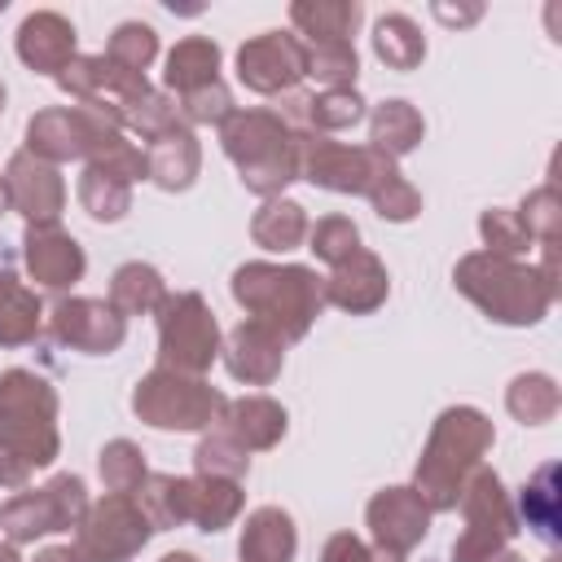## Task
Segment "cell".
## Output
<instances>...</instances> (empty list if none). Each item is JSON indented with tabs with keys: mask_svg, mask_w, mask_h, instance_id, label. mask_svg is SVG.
<instances>
[{
	"mask_svg": "<svg viewBox=\"0 0 562 562\" xmlns=\"http://www.w3.org/2000/svg\"><path fill=\"white\" fill-rule=\"evenodd\" d=\"M369 202H373V211L382 215V220H395V224H404V220H413L417 211H422V193L395 171V176H386L373 193H369Z\"/></svg>",
	"mask_w": 562,
	"mask_h": 562,
	"instance_id": "46",
	"label": "cell"
},
{
	"mask_svg": "<svg viewBox=\"0 0 562 562\" xmlns=\"http://www.w3.org/2000/svg\"><path fill=\"white\" fill-rule=\"evenodd\" d=\"M294 549H299V531L281 505H259L246 514V527L237 540L241 562H294Z\"/></svg>",
	"mask_w": 562,
	"mask_h": 562,
	"instance_id": "20",
	"label": "cell"
},
{
	"mask_svg": "<svg viewBox=\"0 0 562 562\" xmlns=\"http://www.w3.org/2000/svg\"><path fill=\"white\" fill-rule=\"evenodd\" d=\"M220 356V325L215 312L198 290L167 294L158 307V364L176 373L202 378Z\"/></svg>",
	"mask_w": 562,
	"mask_h": 562,
	"instance_id": "8",
	"label": "cell"
},
{
	"mask_svg": "<svg viewBox=\"0 0 562 562\" xmlns=\"http://www.w3.org/2000/svg\"><path fill=\"white\" fill-rule=\"evenodd\" d=\"M360 70L356 44H307V75L325 88H351Z\"/></svg>",
	"mask_w": 562,
	"mask_h": 562,
	"instance_id": "43",
	"label": "cell"
},
{
	"mask_svg": "<svg viewBox=\"0 0 562 562\" xmlns=\"http://www.w3.org/2000/svg\"><path fill=\"white\" fill-rule=\"evenodd\" d=\"M228 114H233V97H228L224 79H215V83L193 88V92L180 97V119H184V127H189V123H215V127H220Z\"/></svg>",
	"mask_w": 562,
	"mask_h": 562,
	"instance_id": "45",
	"label": "cell"
},
{
	"mask_svg": "<svg viewBox=\"0 0 562 562\" xmlns=\"http://www.w3.org/2000/svg\"><path fill=\"white\" fill-rule=\"evenodd\" d=\"M79 206L92 220L114 224V220H123L132 211V184L119 180V176H105L97 167H83V176H79Z\"/></svg>",
	"mask_w": 562,
	"mask_h": 562,
	"instance_id": "36",
	"label": "cell"
},
{
	"mask_svg": "<svg viewBox=\"0 0 562 562\" xmlns=\"http://www.w3.org/2000/svg\"><path fill=\"white\" fill-rule=\"evenodd\" d=\"M307 75V44L290 31H263L237 48V79L259 97H281Z\"/></svg>",
	"mask_w": 562,
	"mask_h": 562,
	"instance_id": "12",
	"label": "cell"
},
{
	"mask_svg": "<svg viewBox=\"0 0 562 562\" xmlns=\"http://www.w3.org/2000/svg\"><path fill=\"white\" fill-rule=\"evenodd\" d=\"M514 215H518V224H522V233H527L531 241L558 246V233H562V202H558V189H553V184H540L536 193H527Z\"/></svg>",
	"mask_w": 562,
	"mask_h": 562,
	"instance_id": "42",
	"label": "cell"
},
{
	"mask_svg": "<svg viewBox=\"0 0 562 562\" xmlns=\"http://www.w3.org/2000/svg\"><path fill=\"white\" fill-rule=\"evenodd\" d=\"M22 259H26L31 281H40L44 290H70L88 268L83 246L61 224H26Z\"/></svg>",
	"mask_w": 562,
	"mask_h": 562,
	"instance_id": "16",
	"label": "cell"
},
{
	"mask_svg": "<svg viewBox=\"0 0 562 562\" xmlns=\"http://www.w3.org/2000/svg\"><path fill=\"white\" fill-rule=\"evenodd\" d=\"M364 119V97L356 88H321L307 92V132H342Z\"/></svg>",
	"mask_w": 562,
	"mask_h": 562,
	"instance_id": "37",
	"label": "cell"
},
{
	"mask_svg": "<svg viewBox=\"0 0 562 562\" xmlns=\"http://www.w3.org/2000/svg\"><path fill=\"white\" fill-rule=\"evenodd\" d=\"M228 400L193 373H176V369H149L136 391H132V413L140 422H149L154 430H206L220 426Z\"/></svg>",
	"mask_w": 562,
	"mask_h": 562,
	"instance_id": "6",
	"label": "cell"
},
{
	"mask_svg": "<svg viewBox=\"0 0 562 562\" xmlns=\"http://www.w3.org/2000/svg\"><path fill=\"white\" fill-rule=\"evenodd\" d=\"M457 290L479 303L492 321L501 325H536L549 303L558 299V268H553V246L540 268H527L518 259H501L487 250H474L457 263L452 272Z\"/></svg>",
	"mask_w": 562,
	"mask_h": 562,
	"instance_id": "1",
	"label": "cell"
},
{
	"mask_svg": "<svg viewBox=\"0 0 562 562\" xmlns=\"http://www.w3.org/2000/svg\"><path fill=\"white\" fill-rule=\"evenodd\" d=\"M483 9L479 4H465V9H452V4H435V18L439 22H448V26H465V22H474Z\"/></svg>",
	"mask_w": 562,
	"mask_h": 562,
	"instance_id": "48",
	"label": "cell"
},
{
	"mask_svg": "<svg viewBox=\"0 0 562 562\" xmlns=\"http://www.w3.org/2000/svg\"><path fill=\"white\" fill-rule=\"evenodd\" d=\"M136 505L145 509L154 531L180 527V522H189V479H180V474H145L140 492H136Z\"/></svg>",
	"mask_w": 562,
	"mask_h": 562,
	"instance_id": "32",
	"label": "cell"
},
{
	"mask_svg": "<svg viewBox=\"0 0 562 562\" xmlns=\"http://www.w3.org/2000/svg\"><path fill=\"white\" fill-rule=\"evenodd\" d=\"M457 505L465 514V531L452 540V562H479L492 549H505V540L518 531V518H514V505L501 487V474L487 465L470 470Z\"/></svg>",
	"mask_w": 562,
	"mask_h": 562,
	"instance_id": "10",
	"label": "cell"
},
{
	"mask_svg": "<svg viewBox=\"0 0 562 562\" xmlns=\"http://www.w3.org/2000/svg\"><path fill=\"white\" fill-rule=\"evenodd\" d=\"M220 426L246 448V452H263V448H277L281 435H285V408L268 395H241V400H228Z\"/></svg>",
	"mask_w": 562,
	"mask_h": 562,
	"instance_id": "21",
	"label": "cell"
},
{
	"mask_svg": "<svg viewBox=\"0 0 562 562\" xmlns=\"http://www.w3.org/2000/svg\"><path fill=\"white\" fill-rule=\"evenodd\" d=\"M9 211V193H4V176H0V215Z\"/></svg>",
	"mask_w": 562,
	"mask_h": 562,
	"instance_id": "54",
	"label": "cell"
},
{
	"mask_svg": "<svg viewBox=\"0 0 562 562\" xmlns=\"http://www.w3.org/2000/svg\"><path fill=\"white\" fill-rule=\"evenodd\" d=\"M119 114H123V127H132L140 140H158V136H171V132L184 127L180 105L167 92H158V88H145L140 97H132L127 105H119Z\"/></svg>",
	"mask_w": 562,
	"mask_h": 562,
	"instance_id": "35",
	"label": "cell"
},
{
	"mask_svg": "<svg viewBox=\"0 0 562 562\" xmlns=\"http://www.w3.org/2000/svg\"><path fill=\"white\" fill-rule=\"evenodd\" d=\"M53 325V338L70 351H88V356H110L123 347L127 338V321L105 303V299H61L48 316Z\"/></svg>",
	"mask_w": 562,
	"mask_h": 562,
	"instance_id": "13",
	"label": "cell"
},
{
	"mask_svg": "<svg viewBox=\"0 0 562 562\" xmlns=\"http://www.w3.org/2000/svg\"><path fill=\"white\" fill-rule=\"evenodd\" d=\"M18 57L40 75H61L75 57V26L70 18L40 9L18 26Z\"/></svg>",
	"mask_w": 562,
	"mask_h": 562,
	"instance_id": "19",
	"label": "cell"
},
{
	"mask_svg": "<svg viewBox=\"0 0 562 562\" xmlns=\"http://www.w3.org/2000/svg\"><path fill=\"white\" fill-rule=\"evenodd\" d=\"M97 470H101L105 492H114V496H136L145 474H149L145 470V452L132 439H110L101 448V457H97Z\"/></svg>",
	"mask_w": 562,
	"mask_h": 562,
	"instance_id": "38",
	"label": "cell"
},
{
	"mask_svg": "<svg viewBox=\"0 0 562 562\" xmlns=\"http://www.w3.org/2000/svg\"><path fill=\"white\" fill-rule=\"evenodd\" d=\"M422 136H426V123H422L417 105H408V101H400V97L373 105V114H369V145L382 149L386 158L413 154V149L422 145Z\"/></svg>",
	"mask_w": 562,
	"mask_h": 562,
	"instance_id": "25",
	"label": "cell"
},
{
	"mask_svg": "<svg viewBox=\"0 0 562 562\" xmlns=\"http://www.w3.org/2000/svg\"><path fill=\"white\" fill-rule=\"evenodd\" d=\"M4 193H9V206L26 220V224H57L61 206H66V184L57 176L53 162L18 149L4 167Z\"/></svg>",
	"mask_w": 562,
	"mask_h": 562,
	"instance_id": "14",
	"label": "cell"
},
{
	"mask_svg": "<svg viewBox=\"0 0 562 562\" xmlns=\"http://www.w3.org/2000/svg\"><path fill=\"white\" fill-rule=\"evenodd\" d=\"M220 351H224L228 373L246 386H268L285 364V338L259 321H241Z\"/></svg>",
	"mask_w": 562,
	"mask_h": 562,
	"instance_id": "18",
	"label": "cell"
},
{
	"mask_svg": "<svg viewBox=\"0 0 562 562\" xmlns=\"http://www.w3.org/2000/svg\"><path fill=\"white\" fill-rule=\"evenodd\" d=\"M299 145V180H312L329 193H360L369 198L386 176H395V158L373 145H342L325 132H294Z\"/></svg>",
	"mask_w": 562,
	"mask_h": 562,
	"instance_id": "7",
	"label": "cell"
},
{
	"mask_svg": "<svg viewBox=\"0 0 562 562\" xmlns=\"http://www.w3.org/2000/svg\"><path fill=\"white\" fill-rule=\"evenodd\" d=\"M167 299V285H162V272L154 263H123L114 277H110V307L127 321V316H149L158 312Z\"/></svg>",
	"mask_w": 562,
	"mask_h": 562,
	"instance_id": "27",
	"label": "cell"
},
{
	"mask_svg": "<svg viewBox=\"0 0 562 562\" xmlns=\"http://www.w3.org/2000/svg\"><path fill=\"white\" fill-rule=\"evenodd\" d=\"M250 237L255 246L272 250V255H285L294 246H303L307 237V211L290 198H268L255 215H250Z\"/></svg>",
	"mask_w": 562,
	"mask_h": 562,
	"instance_id": "30",
	"label": "cell"
},
{
	"mask_svg": "<svg viewBox=\"0 0 562 562\" xmlns=\"http://www.w3.org/2000/svg\"><path fill=\"white\" fill-rule=\"evenodd\" d=\"M149 536H154V522L136 505V496L105 492L101 501L88 505L83 522L75 527V549L83 562H127L149 544Z\"/></svg>",
	"mask_w": 562,
	"mask_h": 562,
	"instance_id": "11",
	"label": "cell"
},
{
	"mask_svg": "<svg viewBox=\"0 0 562 562\" xmlns=\"http://www.w3.org/2000/svg\"><path fill=\"white\" fill-rule=\"evenodd\" d=\"M307 250L321 259V263H329V268H338V263H347L356 250H360V228L347 220V215H325V220H316V224H307Z\"/></svg>",
	"mask_w": 562,
	"mask_h": 562,
	"instance_id": "40",
	"label": "cell"
},
{
	"mask_svg": "<svg viewBox=\"0 0 562 562\" xmlns=\"http://www.w3.org/2000/svg\"><path fill=\"white\" fill-rule=\"evenodd\" d=\"M105 57L132 75H145V66L158 57V31L149 22H123V26H114Z\"/></svg>",
	"mask_w": 562,
	"mask_h": 562,
	"instance_id": "41",
	"label": "cell"
},
{
	"mask_svg": "<svg viewBox=\"0 0 562 562\" xmlns=\"http://www.w3.org/2000/svg\"><path fill=\"white\" fill-rule=\"evenodd\" d=\"M220 79V44L206 40V35H189L180 40L171 53H167V70H162V83L184 97L193 88H206Z\"/></svg>",
	"mask_w": 562,
	"mask_h": 562,
	"instance_id": "26",
	"label": "cell"
},
{
	"mask_svg": "<svg viewBox=\"0 0 562 562\" xmlns=\"http://www.w3.org/2000/svg\"><path fill=\"white\" fill-rule=\"evenodd\" d=\"M0 110H4V83H0Z\"/></svg>",
	"mask_w": 562,
	"mask_h": 562,
	"instance_id": "55",
	"label": "cell"
},
{
	"mask_svg": "<svg viewBox=\"0 0 562 562\" xmlns=\"http://www.w3.org/2000/svg\"><path fill=\"white\" fill-rule=\"evenodd\" d=\"M558 404H562V395H558V382H553L549 373H518V378L509 382V391H505V408H509L522 426H544V422H553V417H558Z\"/></svg>",
	"mask_w": 562,
	"mask_h": 562,
	"instance_id": "34",
	"label": "cell"
},
{
	"mask_svg": "<svg viewBox=\"0 0 562 562\" xmlns=\"http://www.w3.org/2000/svg\"><path fill=\"white\" fill-rule=\"evenodd\" d=\"M220 145L237 162L241 184L250 193L281 198L290 180H299V145L294 132L272 114V110H233L220 123Z\"/></svg>",
	"mask_w": 562,
	"mask_h": 562,
	"instance_id": "4",
	"label": "cell"
},
{
	"mask_svg": "<svg viewBox=\"0 0 562 562\" xmlns=\"http://www.w3.org/2000/svg\"><path fill=\"white\" fill-rule=\"evenodd\" d=\"M321 562H404V558L391 553V549L364 544V540L351 536V531H334V536L325 540V549H321Z\"/></svg>",
	"mask_w": 562,
	"mask_h": 562,
	"instance_id": "47",
	"label": "cell"
},
{
	"mask_svg": "<svg viewBox=\"0 0 562 562\" xmlns=\"http://www.w3.org/2000/svg\"><path fill=\"white\" fill-rule=\"evenodd\" d=\"M145 167H149V180H154L158 189L180 193V189H189V184L198 180L202 145H198V136H193L189 127H180V132H171V136L149 140V149H145Z\"/></svg>",
	"mask_w": 562,
	"mask_h": 562,
	"instance_id": "23",
	"label": "cell"
},
{
	"mask_svg": "<svg viewBox=\"0 0 562 562\" xmlns=\"http://www.w3.org/2000/svg\"><path fill=\"white\" fill-rule=\"evenodd\" d=\"M558 461H549V465H540L531 479H527V487H522V496H518V509H522V522L540 536V540H549V544H558L562 540V496H558Z\"/></svg>",
	"mask_w": 562,
	"mask_h": 562,
	"instance_id": "29",
	"label": "cell"
},
{
	"mask_svg": "<svg viewBox=\"0 0 562 562\" xmlns=\"http://www.w3.org/2000/svg\"><path fill=\"white\" fill-rule=\"evenodd\" d=\"M35 562H83V558H79L75 544H48V549L35 553Z\"/></svg>",
	"mask_w": 562,
	"mask_h": 562,
	"instance_id": "50",
	"label": "cell"
},
{
	"mask_svg": "<svg viewBox=\"0 0 562 562\" xmlns=\"http://www.w3.org/2000/svg\"><path fill=\"white\" fill-rule=\"evenodd\" d=\"M0 562H22L18 558V544H0Z\"/></svg>",
	"mask_w": 562,
	"mask_h": 562,
	"instance_id": "52",
	"label": "cell"
},
{
	"mask_svg": "<svg viewBox=\"0 0 562 562\" xmlns=\"http://www.w3.org/2000/svg\"><path fill=\"white\" fill-rule=\"evenodd\" d=\"M241 483L237 479H211V474H189V522L202 531H220L241 514Z\"/></svg>",
	"mask_w": 562,
	"mask_h": 562,
	"instance_id": "28",
	"label": "cell"
},
{
	"mask_svg": "<svg viewBox=\"0 0 562 562\" xmlns=\"http://www.w3.org/2000/svg\"><path fill=\"white\" fill-rule=\"evenodd\" d=\"M479 233H483L487 255H501V259H518V255H527V246H531V237L522 233L518 215H514V211H501V206H492V211L479 215Z\"/></svg>",
	"mask_w": 562,
	"mask_h": 562,
	"instance_id": "44",
	"label": "cell"
},
{
	"mask_svg": "<svg viewBox=\"0 0 562 562\" xmlns=\"http://www.w3.org/2000/svg\"><path fill=\"white\" fill-rule=\"evenodd\" d=\"M373 53H378L391 70H413V66H422V57H426V40H422V31H417L413 18L386 13V18H378V26H373Z\"/></svg>",
	"mask_w": 562,
	"mask_h": 562,
	"instance_id": "33",
	"label": "cell"
},
{
	"mask_svg": "<svg viewBox=\"0 0 562 562\" xmlns=\"http://www.w3.org/2000/svg\"><path fill=\"white\" fill-rule=\"evenodd\" d=\"M0 452L22 461L26 470L53 465L61 452L57 391L31 369L0 373Z\"/></svg>",
	"mask_w": 562,
	"mask_h": 562,
	"instance_id": "5",
	"label": "cell"
},
{
	"mask_svg": "<svg viewBox=\"0 0 562 562\" xmlns=\"http://www.w3.org/2000/svg\"><path fill=\"white\" fill-rule=\"evenodd\" d=\"M193 465H198V474L237 479V483H241V474L250 470V452H246L224 426H215L211 435H202V443H198V452H193Z\"/></svg>",
	"mask_w": 562,
	"mask_h": 562,
	"instance_id": "39",
	"label": "cell"
},
{
	"mask_svg": "<svg viewBox=\"0 0 562 562\" xmlns=\"http://www.w3.org/2000/svg\"><path fill=\"white\" fill-rule=\"evenodd\" d=\"M88 487L79 474H57L35 492H18L13 501H4L0 509V531L9 536V544H31L40 536L53 531H70L83 522L88 514Z\"/></svg>",
	"mask_w": 562,
	"mask_h": 562,
	"instance_id": "9",
	"label": "cell"
},
{
	"mask_svg": "<svg viewBox=\"0 0 562 562\" xmlns=\"http://www.w3.org/2000/svg\"><path fill=\"white\" fill-rule=\"evenodd\" d=\"M40 294L13 272H0V347H22L40 334Z\"/></svg>",
	"mask_w": 562,
	"mask_h": 562,
	"instance_id": "31",
	"label": "cell"
},
{
	"mask_svg": "<svg viewBox=\"0 0 562 562\" xmlns=\"http://www.w3.org/2000/svg\"><path fill=\"white\" fill-rule=\"evenodd\" d=\"M479 562H522V558H518V553L505 544V549H492V553H487V558H479Z\"/></svg>",
	"mask_w": 562,
	"mask_h": 562,
	"instance_id": "51",
	"label": "cell"
},
{
	"mask_svg": "<svg viewBox=\"0 0 562 562\" xmlns=\"http://www.w3.org/2000/svg\"><path fill=\"white\" fill-rule=\"evenodd\" d=\"M26 474H31V470H26L22 461H13L9 452H0V487H22Z\"/></svg>",
	"mask_w": 562,
	"mask_h": 562,
	"instance_id": "49",
	"label": "cell"
},
{
	"mask_svg": "<svg viewBox=\"0 0 562 562\" xmlns=\"http://www.w3.org/2000/svg\"><path fill=\"white\" fill-rule=\"evenodd\" d=\"M26 154L44 158V162H70V158H83V123L75 114V105H53V110H40L31 114L26 123Z\"/></svg>",
	"mask_w": 562,
	"mask_h": 562,
	"instance_id": "22",
	"label": "cell"
},
{
	"mask_svg": "<svg viewBox=\"0 0 562 562\" xmlns=\"http://www.w3.org/2000/svg\"><path fill=\"white\" fill-rule=\"evenodd\" d=\"M391 294V277H386V263L373 255V250H356L347 263H338L329 277H325V303L351 312V316H364V312H378Z\"/></svg>",
	"mask_w": 562,
	"mask_h": 562,
	"instance_id": "17",
	"label": "cell"
},
{
	"mask_svg": "<svg viewBox=\"0 0 562 562\" xmlns=\"http://www.w3.org/2000/svg\"><path fill=\"white\" fill-rule=\"evenodd\" d=\"M360 4L356 0H294L290 22L303 31V44H351L360 26Z\"/></svg>",
	"mask_w": 562,
	"mask_h": 562,
	"instance_id": "24",
	"label": "cell"
},
{
	"mask_svg": "<svg viewBox=\"0 0 562 562\" xmlns=\"http://www.w3.org/2000/svg\"><path fill=\"white\" fill-rule=\"evenodd\" d=\"M364 522L373 531V544L378 549H391V553H408L426 540L430 531V509L426 501L413 492V487H382L373 492V501L364 505Z\"/></svg>",
	"mask_w": 562,
	"mask_h": 562,
	"instance_id": "15",
	"label": "cell"
},
{
	"mask_svg": "<svg viewBox=\"0 0 562 562\" xmlns=\"http://www.w3.org/2000/svg\"><path fill=\"white\" fill-rule=\"evenodd\" d=\"M162 562H198V558H193V553H184V549H176V553H167Z\"/></svg>",
	"mask_w": 562,
	"mask_h": 562,
	"instance_id": "53",
	"label": "cell"
},
{
	"mask_svg": "<svg viewBox=\"0 0 562 562\" xmlns=\"http://www.w3.org/2000/svg\"><path fill=\"white\" fill-rule=\"evenodd\" d=\"M233 299L250 312V321L277 329L285 342H299L325 307V277L303 263L250 259L233 272Z\"/></svg>",
	"mask_w": 562,
	"mask_h": 562,
	"instance_id": "2",
	"label": "cell"
},
{
	"mask_svg": "<svg viewBox=\"0 0 562 562\" xmlns=\"http://www.w3.org/2000/svg\"><path fill=\"white\" fill-rule=\"evenodd\" d=\"M487 448H492V422L479 408L457 404V408H443L435 417L430 439H426L422 461H417V479H413V492L426 501L430 514L457 509L461 487H465L470 470L483 465Z\"/></svg>",
	"mask_w": 562,
	"mask_h": 562,
	"instance_id": "3",
	"label": "cell"
}]
</instances>
